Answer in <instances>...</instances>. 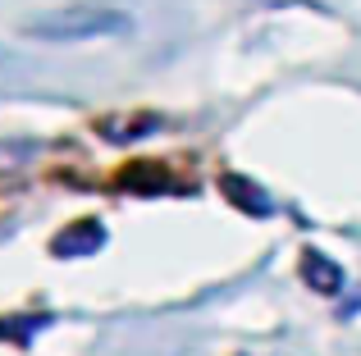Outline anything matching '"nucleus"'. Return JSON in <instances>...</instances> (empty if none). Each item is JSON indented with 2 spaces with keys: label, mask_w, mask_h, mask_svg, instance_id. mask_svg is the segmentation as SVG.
Here are the masks:
<instances>
[{
  "label": "nucleus",
  "mask_w": 361,
  "mask_h": 356,
  "mask_svg": "<svg viewBox=\"0 0 361 356\" xmlns=\"http://www.w3.org/2000/svg\"><path fill=\"white\" fill-rule=\"evenodd\" d=\"M46 324H51V315H9V320H0V338L27 343L32 333H42Z\"/></svg>",
  "instance_id": "39448f33"
},
{
  "label": "nucleus",
  "mask_w": 361,
  "mask_h": 356,
  "mask_svg": "<svg viewBox=\"0 0 361 356\" xmlns=\"http://www.w3.org/2000/svg\"><path fill=\"white\" fill-rule=\"evenodd\" d=\"M123 183H128V187H156V192H169V174L156 170V165H133V170H123Z\"/></svg>",
  "instance_id": "6e6552de"
},
{
  "label": "nucleus",
  "mask_w": 361,
  "mask_h": 356,
  "mask_svg": "<svg viewBox=\"0 0 361 356\" xmlns=\"http://www.w3.org/2000/svg\"><path fill=\"white\" fill-rule=\"evenodd\" d=\"M302 279H307L316 293H329V297L343 288V269L329 256H320V251H307V256H302Z\"/></svg>",
  "instance_id": "20e7f679"
},
{
  "label": "nucleus",
  "mask_w": 361,
  "mask_h": 356,
  "mask_svg": "<svg viewBox=\"0 0 361 356\" xmlns=\"http://www.w3.org/2000/svg\"><path fill=\"white\" fill-rule=\"evenodd\" d=\"M160 128V119H133V124H115V119H106V124H101V133L110 137V142H128V137H142V133H156Z\"/></svg>",
  "instance_id": "0eeeda50"
},
{
  "label": "nucleus",
  "mask_w": 361,
  "mask_h": 356,
  "mask_svg": "<svg viewBox=\"0 0 361 356\" xmlns=\"http://www.w3.org/2000/svg\"><path fill=\"white\" fill-rule=\"evenodd\" d=\"M128 14L106 5H73V9H51V14L32 18L27 32L42 37V42H92V37H115L128 32Z\"/></svg>",
  "instance_id": "f257e3e1"
},
{
  "label": "nucleus",
  "mask_w": 361,
  "mask_h": 356,
  "mask_svg": "<svg viewBox=\"0 0 361 356\" xmlns=\"http://www.w3.org/2000/svg\"><path fill=\"white\" fill-rule=\"evenodd\" d=\"M101 247H106V224H97V220L73 224V229H64L60 238L51 242L55 256H92V251H101Z\"/></svg>",
  "instance_id": "f03ea898"
},
{
  "label": "nucleus",
  "mask_w": 361,
  "mask_h": 356,
  "mask_svg": "<svg viewBox=\"0 0 361 356\" xmlns=\"http://www.w3.org/2000/svg\"><path fill=\"white\" fill-rule=\"evenodd\" d=\"M220 187H224V196H229L238 210L256 215V220H265V215L274 210V201L265 196V187H261V183H252V178H243V174H224V178H220Z\"/></svg>",
  "instance_id": "7ed1b4c3"
},
{
  "label": "nucleus",
  "mask_w": 361,
  "mask_h": 356,
  "mask_svg": "<svg viewBox=\"0 0 361 356\" xmlns=\"http://www.w3.org/2000/svg\"><path fill=\"white\" fill-rule=\"evenodd\" d=\"M32 155H37L32 142H0V174L27 170V165H32Z\"/></svg>",
  "instance_id": "423d86ee"
}]
</instances>
